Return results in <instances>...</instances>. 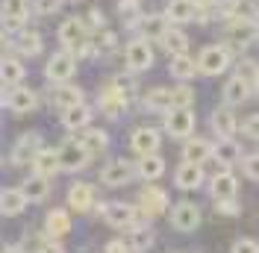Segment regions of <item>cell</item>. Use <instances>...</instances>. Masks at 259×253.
I'll return each mask as SVG.
<instances>
[{
  "label": "cell",
  "mask_w": 259,
  "mask_h": 253,
  "mask_svg": "<svg viewBox=\"0 0 259 253\" xmlns=\"http://www.w3.org/2000/svg\"><path fill=\"white\" fill-rule=\"evenodd\" d=\"M74 71H77V56L71 53V50H56L53 56L48 59V68H45V77L50 82H56V86H65L68 79L74 77Z\"/></svg>",
  "instance_id": "obj_1"
},
{
  "label": "cell",
  "mask_w": 259,
  "mask_h": 253,
  "mask_svg": "<svg viewBox=\"0 0 259 253\" xmlns=\"http://www.w3.org/2000/svg\"><path fill=\"white\" fill-rule=\"evenodd\" d=\"M227 68H230V50L227 48L212 45V48L200 50V56H197V71H200V74L215 77V74H224Z\"/></svg>",
  "instance_id": "obj_2"
},
{
  "label": "cell",
  "mask_w": 259,
  "mask_h": 253,
  "mask_svg": "<svg viewBox=\"0 0 259 253\" xmlns=\"http://www.w3.org/2000/svg\"><path fill=\"white\" fill-rule=\"evenodd\" d=\"M56 38H59V45L65 50L77 53L85 45V24H82V18H68V21H62V27L56 30Z\"/></svg>",
  "instance_id": "obj_3"
},
{
  "label": "cell",
  "mask_w": 259,
  "mask_h": 253,
  "mask_svg": "<svg viewBox=\"0 0 259 253\" xmlns=\"http://www.w3.org/2000/svg\"><path fill=\"white\" fill-rule=\"evenodd\" d=\"M41 136L38 133H24L12 147V165H32L35 156L41 153Z\"/></svg>",
  "instance_id": "obj_4"
},
{
  "label": "cell",
  "mask_w": 259,
  "mask_h": 253,
  "mask_svg": "<svg viewBox=\"0 0 259 253\" xmlns=\"http://www.w3.org/2000/svg\"><path fill=\"white\" fill-rule=\"evenodd\" d=\"M100 212H103V218L109 227H118V230H124V227H136V218H139V209L130 203H103L100 206Z\"/></svg>",
  "instance_id": "obj_5"
},
{
  "label": "cell",
  "mask_w": 259,
  "mask_h": 253,
  "mask_svg": "<svg viewBox=\"0 0 259 253\" xmlns=\"http://www.w3.org/2000/svg\"><path fill=\"white\" fill-rule=\"evenodd\" d=\"M127 103H130V95L121 92L115 82H109V86L100 92V112H103L106 118H121V115L127 112Z\"/></svg>",
  "instance_id": "obj_6"
},
{
  "label": "cell",
  "mask_w": 259,
  "mask_h": 253,
  "mask_svg": "<svg viewBox=\"0 0 259 253\" xmlns=\"http://www.w3.org/2000/svg\"><path fill=\"white\" fill-rule=\"evenodd\" d=\"M3 106L9 112H15V115H27L38 106V95H35V89H27V86H18L12 92H6L3 97Z\"/></svg>",
  "instance_id": "obj_7"
},
{
  "label": "cell",
  "mask_w": 259,
  "mask_h": 253,
  "mask_svg": "<svg viewBox=\"0 0 259 253\" xmlns=\"http://www.w3.org/2000/svg\"><path fill=\"white\" fill-rule=\"evenodd\" d=\"M194 130V115L192 109H171L165 112V133L174 139H192Z\"/></svg>",
  "instance_id": "obj_8"
},
{
  "label": "cell",
  "mask_w": 259,
  "mask_h": 253,
  "mask_svg": "<svg viewBox=\"0 0 259 253\" xmlns=\"http://www.w3.org/2000/svg\"><path fill=\"white\" fill-rule=\"evenodd\" d=\"M136 209H142L145 218H156V215H162V212L168 209V194H165L159 186H147V189H142V194H139V206H136Z\"/></svg>",
  "instance_id": "obj_9"
},
{
  "label": "cell",
  "mask_w": 259,
  "mask_h": 253,
  "mask_svg": "<svg viewBox=\"0 0 259 253\" xmlns=\"http://www.w3.org/2000/svg\"><path fill=\"white\" fill-rule=\"evenodd\" d=\"M159 130L156 126H139L133 136H130V147L139 153V156H156L159 150Z\"/></svg>",
  "instance_id": "obj_10"
},
{
  "label": "cell",
  "mask_w": 259,
  "mask_h": 253,
  "mask_svg": "<svg viewBox=\"0 0 259 253\" xmlns=\"http://www.w3.org/2000/svg\"><path fill=\"white\" fill-rule=\"evenodd\" d=\"M171 224H174V230L180 233H192L200 227V206L189 203V200H183L171 209Z\"/></svg>",
  "instance_id": "obj_11"
},
{
  "label": "cell",
  "mask_w": 259,
  "mask_h": 253,
  "mask_svg": "<svg viewBox=\"0 0 259 253\" xmlns=\"http://www.w3.org/2000/svg\"><path fill=\"white\" fill-rule=\"evenodd\" d=\"M130 180H133V165H130L127 159H115V162H109V165L100 171V183H103L106 189L127 186Z\"/></svg>",
  "instance_id": "obj_12"
},
{
  "label": "cell",
  "mask_w": 259,
  "mask_h": 253,
  "mask_svg": "<svg viewBox=\"0 0 259 253\" xmlns=\"http://www.w3.org/2000/svg\"><path fill=\"white\" fill-rule=\"evenodd\" d=\"M200 12L203 9L194 0H168V6H165V18L174 24H192L200 18Z\"/></svg>",
  "instance_id": "obj_13"
},
{
  "label": "cell",
  "mask_w": 259,
  "mask_h": 253,
  "mask_svg": "<svg viewBox=\"0 0 259 253\" xmlns=\"http://www.w3.org/2000/svg\"><path fill=\"white\" fill-rule=\"evenodd\" d=\"M153 65V50L147 45V38H136L127 45V68L130 71H147Z\"/></svg>",
  "instance_id": "obj_14"
},
{
  "label": "cell",
  "mask_w": 259,
  "mask_h": 253,
  "mask_svg": "<svg viewBox=\"0 0 259 253\" xmlns=\"http://www.w3.org/2000/svg\"><path fill=\"white\" fill-rule=\"evenodd\" d=\"M89 150L80 142H68L59 147V162H62V171H80L89 165Z\"/></svg>",
  "instance_id": "obj_15"
},
{
  "label": "cell",
  "mask_w": 259,
  "mask_h": 253,
  "mask_svg": "<svg viewBox=\"0 0 259 253\" xmlns=\"http://www.w3.org/2000/svg\"><path fill=\"white\" fill-rule=\"evenodd\" d=\"M209 191L215 200H236V191H239V180L230 174V171H218V174L212 177L209 183Z\"/></svg>",
  "instance_id": "obj_16"
},
{
  "label": "cell",
  "mask_w": 259,
  "mask_h": 253,
  "mask_svg": "<svg viewBox=\"0 0 259 253\" xmlns=\"http://www.w3.org/2000/svg\"><path fill=\"white\" fill-rule=\"evenodd\" d=\"M256 30H259L256 21H230V24H227V41H230L233 48H242L250 38L256 41Z\"/></svg>",
  "instance_id": "obj_17"
},
{
  "label": "cell",
  "mask_w": 259,
  "mask_h": 253,
  "mask_svg": "<svg viewBox=\"0 0 259 253\" xmlns=\"http://www.w3.org/2000/svg\"><path fill=\"white\" fill-rule=\"evenodd\" d=\"M203 183V165H192V162H183L174 174V186L183 191H192V189H200Z\"/></svg>",
  "instance_id": "obj_18"
},
{
  "label": "cell",
  "mask_w": 259,
  "mask_h": 253,
  "mask_svg": "<svg viewBox=\"0 0 259 253\" xmlns=\"http://www.w3.org/2000/svg\"><path fill=\"white\" fill-rule=\"evenodd\" d=\"M250 89H253V86L244 77H239V74L230 77L227 86H224V92H221V95H224V106H239V103H244V100L250 97Z\"/></svg>",
  "instance_id": "obj_19"
},
{
  "label": "cell",
  "mask_w": 259,
  "mask_h": 253,
  "mask_svg": "<svg viewBox=\"0 0 259 253\" xmlns=\"http://www.w3.org/2000/svg\"><path fill=\"white\" fill-rule=\"evenodd\" d=\"M27 203H30V200H27V194H24L21 189H12V186H9V189L0 191V212H3L6 218L21 215V212L27 209Z\"/></svg>",
  "instance_id": "obj_20"
},
{
  "label": "cell",
  "mask_w": 259,
  "mask_h": 253,
  "mask_svg": "<svg viewBox=\"0 0 259 253\" xmlns=\"http://www.w3.org/2000/svg\"><path fill=\"white\" fill-rule=\"evenodd\" d=\"M212 159L221 168H230V165L242 162V147H239V142H233V139H221L218 144H212Z\"/></svg>",
  "instance_id": "obj_21"
},
{
  "label": "cell",
  "mask_w": 259,
  "mask_h": 253,
  "mask_svg": "<svg viewBox=\"0 0 259 253\" xmlns=\"http://www.w3.org/2000/svg\"><path fill=\"white\" fill-rule=\"evenodd\" d=\"M212 130H215V136L218 139H233V133H236V115H233V109L230 106H218V109L212 112Z\"/></svg>",
  "instance_id": "obj_22"
},
{
  "label": "cell",
  "mask_w": 259,
  "mask_h": 253,
  "mask_svg": "<svg viewBox=\"0 0 259 253\" xmlns=\"http://www.w3.org/2000/svg\"><path fill=\"white\" fill-rule=\"evenodd\" d=\"M95 203V189L89 183H71L68 189V206L77 209V212H89Z\"/></svg>",
  "instance_id": "obj_23"
},
{
  "label": "cell",
  "mask_w": 259,
  "mask_h": 253,
  "mask_svg": "<svg viewBox=\"0 0 259 253\" xmlns=\"http://www.w3.org/2000/svg\"><path fill=\"white\" fill-rule=\"evenodd\" d=\"M221 12H224L227 21H253L259 9L253 0H224Z\"/></svg>",
  "instance_id": "obj_24"
},
{
  "label": "cell",
  "mask_w": 259,
  "mask_h": 253,
  "mask_svg": "<svg viewBox=\"0 0 259 253\" xmlns=\"http://www.w3.org/2000/svg\"><path fill=\"white\" fill-rule=\"evenodd\" d=\"M53 103L65 112V109H74V106L85 103V97H82V89L65 82V86H56V89H53Z\"/></svg>",
  "instance_id": "obj_25"
},
{
  "label": "cell",
  "mask_w": 259,
  "mask_h": 253,
  "mask_svg": "<svg viewBox=\"0 0 259 253\" xmlns=\"http://www.w3.org/2000/svg\"><path fill=\"white\" fill-rule=\"evenodd\" d=\"M145 106L147 109H156V112H171L174 109V92L171 89H147L145 92Z\"/></svg>",
  "instance_id": "obj_26"
},
{
  "label": "cell",
  "mask_w": 259,
  "mask_h": 253,
  "mask_svg": "<svg viewBox=\"0 0 259 253\" xmlns=\"http://www.w3.org/2000/svg\"><path fill=\"white\" fill-rule=\"evenodd\" d=\"M212 156V144L206 139H189L183 147V162H192V165H203Z\"/></svg>",
  "instance_id": "obj_27"
},
{
  "label": "cell",
  "mask_w": 259,
  "mask_h": 253,
  "mask_svg": "<svg viewBox=\"0 0 259 253\" xmlns=\"http://www.w3.org/2000/svg\"><path fill=\"white\" fill-rule=\"evenodd\" d=\"M45 233H48V238H62L71 233V218H68L65 209H53L50 212L48 221H45Z\"/></svg>",
  "instance_id": "obj_28"
},
{
  "label": "cell",
  "mask_w": 259,
  "mask_h": 253,
  "mask_svg": "<svg viewBox=\"0 0 259 253\" xmlns=\"http://www.w3.org/2000/svg\"><path fill=\"white\" fill-rule=\"evenodd\" d=\"M56 171H62L59 150H41L35 156V162H32V174H38V177H50V174H56Z\"/></svg>",
  "instance_id": "obj_29"
},
{
  "label": "cell",
  "mask_w": 259,
  "mask_h": 253,
  "mask_svg": "<svg viewBox=\"0 0 259 253\" xmlns=\"http://www.w3.org/2000/svg\"><path fill=\"white\" fill-rule=\"evenodd\" d=\"M159 41L171 56H183V53L189 50V35H186L183 30H177V27H168V32L162 35Z\"/></svg>",
  "instance_id": "obj_30"
},
{
  "label": "cell",
  "mask_w": 259,
  "mask_h": 253,
  "mask_svg": "<svg viewBox=\"0 0 259 253\" xmlns=\"http://www.w3.org/2000/svg\"><path fill=\"white\" fill-rule=\"evenodd\" d=\"M21 191L27 194V200H32V203H38V200H45V197L50 194L48 177H38V174L27 177V180L21 183Z\"/></svg>",
  "instance_id": "obj_31"
},
{
  "label": "cell",
  "mask_w": 259,
  "mask_h": 253,
  "mask_svg": "<svg viewBox=\"0 0 259 253\" xmlns=\"http://www.w3.org/2000/svg\"><path fill=\"white\" fill-rule=\"evenodd\" d=\"M136 27L142 30V38H162L168 32V18L165 15H145Z\"/></svg>",
  "instance_id": "obj_32"
},
{
  "label": "cell",
  "mask_w": 259,
  "mask_h": 253,
  "mask_svg": "<svg viewBox=\"0 0 259 253\" xmlns=\"http://www.w3.org/2000/svg\"><path fill=\"white\" fill-rule=\"evenodd\" d=\"M24 65L15 62V59H9V56H3V62H0V79H3V86L6 89H18V82L24 79Z\"/></svg>",
  "instance_id": "obj_33"
},
{
  "label": "cell",
  "mask_w": 259,
  "mask_h": 253,
  "mask_svg": "<svg viewBox=\"0 0 259 253\" xmlns=\"http://www.w3.org/2000/svg\"><path fill=\"white\" fill-rule=\"evenodd\" d=\"M153 241H156V236H153V230H150L147 224H136V227H130V247H133L136 253L153 247Z\"/></svg>",
  "instance_id": "obj_34"
},
{
  "label": "cell",
  "mask_w": 259,
  "mask_h": 253,
  "mask_svg": "<svg viewBox=\"0 0 259 253\" xmlns=\"http://www.w3.org/2000/svg\"><path fill=\"white\" fill-rule=\"evenodd\" d=\"M168 71H171V77H174V79H192L194 74H197V59H192L189 53L174 56L171 65H168Z\"/></svg>",
  "instance_id": "obj_35"
},
{
  "label": "cell",
  "mask_w": 259,
  "mask_h": 253,
  "mask_svg": "<svg viewBox=\"0 0 259 253\" xmlns=\"http://www.w3.org/2000/svg\"><path fill=\"white\" fill-rule=\"evenodd\" d=\"M80 144L89 150V156H97V153H103V150L109 147V136H106L103 130H85Z\"/></svg>",
  "instance_id": "obj_36"
},
{
  "label": "cell",
  "mask_w": 259,
  "mask_h": 253,
  "mask_svg": "<svg viewBox=\"0 0 259 253\" xmlns=\"http://www.w3.org/2000/svg\"><path fill=\"white\" fill-rule=\"evenodd\" d=\"M89 121H92V109H89L85 103L74 106V109H65V115H62V126L65 130H82Z\"/></svg>",
  "instance_id": "obj_37"
},
{
  "label": "cell",
  "mask_w": 259,
  "mask_h": 253,
  "mask_svg": "<svg viewBox=\"0 0 259 253\" xmlns=\"http://www.w3.org/2000/svg\"><path fill=\"white\" fill-rule=\"evenodd\" d=\"M15 48L24 56H35V53H41V35L35 30H21L15 35Z\"/></svg>",
  "instance_id": "obj_38"
},
{
  "label": "cell",
  "mask_w": 259,
  "mask_h": 253,
  "mask_svg": "<svg viewBox=\"0 0 259 253\" xmlns=\"http://www.w3.org/2000/svg\"><path fill=\"white\" fill-rule=\"evenodd\" d=\"M165 174V159L162 156H142V162H139V177H145V180H159V177Z\"/></svg>",
  "instance_id": "obj_39"
},
{
  "label": "cell",
  "mask_w": 259,
  "mask_h": 253,
  "mask_svg": "<svg viewBox=\"0 0 259 253\" xmlns=\"http://www.w3.org/2000/svg\"><path fill=\"white\" fill-rule=\"evenodd\" d=\"M3 18H15L24 24L30 18V0H3Z\"/></svg>",
  "instance_id": "obj_40"
},
{
  "label": "cell",
  "mask_w": 259,
  "mask_h": 253,
  "mask_svg": "<svg viewBox=\"0 0 259 253\" xmlns=\"http://www.w3.org/2000/svg\"><path fill=\"white\" fill-rule=\"evenodd\" d=\"M118 15L124 18L127 27H136L142 21V9H139V0H121L118 3Z\"/></svg>",
  "instance_id": "obj_41"
},
{
  "label": "cell",
  "mask_w": 259,
  "mask_h": 253,
  "mask_svg": "<svg viewBox=\"0 0 259 253\" xmlns=\"http://www.w3.org/2000/svg\"><path fill=\"white\" fill-rule=\"evenodd\" d=\"M171 92H174V109H192L194 92L189 86H177V89H171Z\"/></svg>",
  "instance_id": "obj_42"
},
{
  "label": "cell",
  "mask_w": 259,
  "mask_h": 253,
  "mask_svg": "<svg viewBox=\"0 0 259 253\" xmlns=\"http://www.w3.org/2000/svg\"><path fill=\"white\" fill-rule=\"evenodd\" d=\"M62 3H65V0H35L32 6H35V12H38V15H53V12H59V9H62Z\"/></svg>",
  "instance_id": "obj_43"
},
{
  "label": "cell",
  "mask_w": 259,
  "mask_h": 253,
  "mask_svg": "<svg viewBox=\"0 0 259 253\" xmlns=\"http://www.w3.org/2000/svg\"><path fill=\"white\" fill-rule=\"evenodd\" d=\"M239 77H244L250 86H256V79H259V65L250 62V59H244L242 68H239Z\"/></svg>",
  "instance_id": "obj_44"
},
{
  "label": "cell",
  "mask_w": 259,
  "mask_h": 253,
  "mask_svg": "<svg viewBox=\"0 0 259 253\" xmlns=\"http://www.w3.org/2000/svg\"><path fill=\"white\" fill-rule=\"evenodd\" d=\"M242 133L250 142H259V115H247V121L242 124Z\"/></svg>",
  "instance_id": "obj_45"
},
{
  "label": "cell",
  "mask_w": 259,
  "mask_h": 253,
  "mask_svg": "<svg viewBox=\"0 0 259 253\" xmlns=\"http://www.w3.org/2000/svg\"><path fill=\"white\" fill-rule=\"evenodd\" d=\"M242 168L250 180H259V153H250L247 159H242Z\"/></svg>",
  "instance_id": "obj_46"
},
{
  "label": "cell",
  "mask_w": 259,
  "mask_h": 253,
  "mask_svg": "<svg viewBox=\"0 0 259 253\" xmlns=\"http://www.w3.org/2000/svg\"><path fill=\"white\" fill-rule=\"evenodd\" d=\"M215 212H218V215H230V218H233V215H239L242 209H239V203H236V200H218Z\"/></svg>",
  "instance_id": "obj_47"
},
{
  "label": "cell",
  "mask_w": 259,
  "mask_h": 253,
  "mask_svg": "<svg viewBox=\"0 0 259 253\" xmlns=\"http://www.w3.org/2000/svg\"><path fill=\"white\" fill-rule=\"evenodd\" d=\"M233 253H259V244L250 241V238H239V241L233 244Z\"/></svg>",
  "instance_id": "obj_48"
},
{
  "label": "cell",
  "mask_w": 259,
  "mask_h": 253,
  "mask_svg": "<svg viewBox=\"0 0 259 253\" xmlns=\"http://www.w3.org/2000/svg\"><path fill=\"white\" fill-rule=\"evenodd\" d=\"M97 48L100 50H112L115 48V32H100V35H97Z\"/></svg>",
  "instance_id": "obj_49"
},
{
  "label": "cell",
  "mask_w": 259,
  "mask_h": 253,
  "mask_svg": "<svg viewBox=\"0 0 259 253\" xmlns=\"http://www.w3.org/2000/svg\"><path fill=\"white\" fill-rule=\"evenodd\" d=\"M38 253H65L62 244H59V238H48L41 247H38Z\"/></svg>",
  "instance_id": "obj_50"
},
{
  "label": "cell",
  "mask_w": 259,
  "mask_h": 253,
  "mask_svg": "<svg viewBox=\"0 0 259 253\" xmlns=\"http://www.w3.org/2000/svg\"><path fill=\"white\" fill-rule=\"evenodd\" d=\"M127 250H130L127 241H109L106 244V253H127Z\"/></svg>",
  "instance_id": "obj_51"
},
{
  "label": "cell",
  "mask_w": 259,
  "mask_h": 253,
  "mask_svg": "<svg viewBox=\"0 0 259 253\" xmlns=\"http://www.w3.org/2000/svg\"><path fill=\"white\" fill-rule=\"evenodd\" d=\"M89 18H92V27H100V24H103V18H100V12H97V9H92V12H89Z\"/></svg>",
  "instance_id": "obj_52"
},
{
  "label": "cell",
  "mask_w": 259,
  "mask_h": 253,
  "mask_svg": "<svg viewBox=\"0 0 259 253\" xmlns=\"http://www.w3.org/2000/svg\"><path fill=\"white\" fill-rule=\"evenodd\" d=\"M194 3H197L200 9H209V6H215V3H218V0H194Z\"/></svg>",
  "instance_id": "obj_53"
},
{
  "label": "cell",
  "mask_w": 259,
  "mask_h": 253,
  "mask_svg": "<svg viewBox=\"0 0 259 253\" xmlns=\"http://www.w3.org/2000/svg\"><path fill=\"white\" fill-rule=\"evenodd\" d=\"M3 253H24V247H18V244H6Z\"/></svg>",
  "instance_id": "obj_54"
},
{
  "label": "cell",
  "mask_w": 259,
  "mask_h": 253,
  "mask_svg": "<svg viewBox=\"0 0 259 253\" xmlns=\"http://www.w3.org/2000/svg\"><path fill=\"white\" fill-rule=\"evenodd\" d=\"M253 92H256V97H259V79H256V86H253Z\"/></svg>",
  "instance_id": "obj_55"
},
{
  "label": "cell",
  "mask_w": 259,
  "mask_h": 253,
  "mask_svg": "<svg viewBox=\"0 0 259 253\" xmlns=\"http://www.w3.org/2000/svg\"><path fill=\"white\" fill-rule=\"evenodd\" d=\"M256 45H259V30H256Z\"/></svg>",
  "instance_id": "obj_56"
},
{
  "label": "cell",
  "mask_w": 259,
  "mask_h": 253,
  "mask_svg": "<svg viewBox=\"0 0 259 253\" xmlns=\"http://www.w3.org/2000/svg\"><path fill=\"white\" fill-rule=\"evenodd\" d=\"M127 253H136V250H127Z\"/></svg>",
  "instance_id": "obj_57"
}]
</instances>
